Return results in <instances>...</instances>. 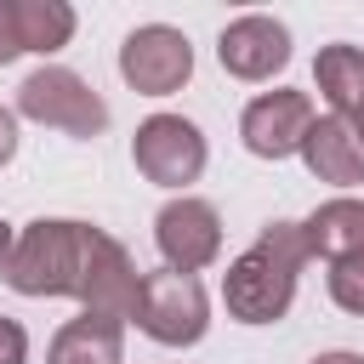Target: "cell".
I'll return each mask as SVG.
<instances>
[{"mask_svg": "<svg viewBox=\"0 0 364 364\" xmlns=\"http://www.w3.org/2000/svg\"><path fill=\"white\" fill-rule=\"evenodd\" d=\"M102 228L91 222H68V216H40L11 239V256L0 262L6 284L17 296H74L91 279V262L102 250Z\"/></svg>", "mask_w": 364, "mask_h": 364, "instance_id": "obj_1", "label": "cell"}, {"mask_svg": "<svg viewBox=\"0 0 364 364\" xmlns=\"http://www.w3.org/2000/svg\"><path fill=\"white\" fill-rule=\"evenodd\" d=\"M136 330L154 336L159 347H193L210 324V301H205V284L193 273H142V290H136V307H131Z\"/></svg>", "mask_w": 364, "mask_h": 364, "instance_id": "obj_2", "label": "cell"}, {"mask_svg": "<svg viewBox=\"0 0 364 364\" xmlns=\"http://www.w3.org/2000/svg\"><path fill=\"white\" fill-rule=\"evenodd\" d=\"M17 114H28L34 125H51V131H68V136H102V125H108V102L74 68H34L17 85Z\"/></svg>", "mask_w": 364, "mask_h": 364, "instance_id": "obj_3", "label": "cell"}, {"mask_svg": "<svg viewBox=\"0 0 364 364\" xmlns=\"http://www.w3.org/2000/svg\"><path fill=\"white\" fill-rule=\"evenodd\" d=\"M119 74H125V85L142 91V97H171V91H182L188 74H193V46H188V34L171 28V23H142V28H131L125 46H119Z\"/></svg>", "mask_w": 364, "mask_h": 364, "instance_id": "obj_4", "label": "cell"}, {"mask_svg": "<svg viewBox=\"0 0 364 364\" xmlns=\"http://www.w3.org/2000/svg\"><path fill=\"white\" fill-rule=\"evenodd\" d=\"M131 159H136V171H142L148 182H159V188H188V182H199V171H205V136H199V125L182 119V114H154V119L136 125Z\"/></svg>", "mask_w": 364, "mask_h": 364, "instance_id": "obj_5", "label": "cell"}, {"mask_svg": "<svg viewBox=\"0 0 364 364\" xmlns=\"http://www.w3.org/2000/svg\"><path fill=\"white\" fill-rule=\"evenodd\" d=\"M222 301L239 324H279L296 301V273L284 262H273L267 250H245L239 262H228L222 273Z\"/></svg>", "mask_w": 364, "mask_h": 364, "instance_id": "obj_6", "label": "cell"}, {"mask_svg": "<svg viewBox=\"0 0 364 364\" xmlns=\"http://www.w3.org/2000/svg\"><path fill=\"white\" fill-rule=\"evenodd\" d=\"M154 245H159V256H165L171 273H199V267H210V262L222 256V216H216V205H210V199H193V193L171 199V205L154 216Z\"/></svg>", "mask_w": 364, "mask_h": 364, "instance_id": "obj_7", "label": "cell"}, {"mask_svg": "<svg viewBox=\"0 0 364 364\" xmlns=\"http://www.w3.org/2000/svg\"><path fill=\"white\" fill-rule=\"evenodd\" d=\"M313 119L318 114H313L307 91H262L239 114V136L256 159H290V154H301V136Z\"/></svg>", "mask_w": 364, "mask_h": 364, "instance_id": "obj_8", "label": "cell"}, {"mask_svg": "<svg viewBox=\"0 0 364 364\" xmlns=\"http://www.w3.org/2000/svg\"><path fill=\"white\" fill-rule=\"evenodd\" d=\"M216 57L233 80H273L290 63V28L279 17H262V11L233 17L216 40Z\"/></svg>", "mask_w": 364, "mask_h": 364, "instance_id": "obj_9", "label": "cell"}, {"mask_svg": "<svg viewBox=\"0 0 364 364\" xmlns=\"http://www.w3.org/2000/svg\"><path fill=\"white\" fill-rule=\"evenodd\" d=\"M74 40V6L63 0H0V63L23 51H63Z\"/></svg>", "mask_w": 364, "mask_h": 364, "instance_id": "obj_10", "label": "cell"}, {"mask_svg": "<svg viewBox=\"0 0 364 364\" xmlns=\"http://www.w3.org/2000/svg\"><path fill=\"white\" fill-rule=\"evenodd\" d=\"M301 159H307V171H313L318 182H330V188H358V182H364V136H358V125L341 119V114H324V119L307 125Z\"/></svg>", "mask_w": 364, "mask_h": 364, "instance_id": "obj_11", "label": "cell"}, {"mask_svg": "<svg viewBox=\"0 0 364 364\" xmlns=\"http://www.w3.org/2000/svg\"><path fill=\"white\" fill-rule=\"evenodd\" d=\"M119 358H125V318L108 313L68 318L46 347V364H119Z\"/></svg>", "mask_w": 364, "mask_h": 364, "instance_id": "obj_12", "label": "cell"}, {"mask_svg": "<svg viewBox=\"0 0 364 364\" xmlns=\"http://www.w3.org/2000/svg\"><path fill=\"white\" fill-rule=\"evenodd\" d=\"M313 80H318V97L330 102V114L341 119H364V51L358 46H324L313 57Z\"/></svg>", "mask_w": 364, "mask_h": 364, "instance_id": "obj_13", "label": "cell"}, {"mask_svg": "<svg viewBox=\"0 0 364 364\" xmlns=\"http://www.w3.org/2000/svg\"><path fill=\"white\" fill-rule=\"evenodd\" d=\"M301 233H307V250L313 256H330V262L364 256V199H324L301 222Z\"/></svg>", "mask_w": 364, "mask_h": 364, "instance_id": "obj_14", "label": "cell"}, {"mask_svg": "<svg viewBox=\"0 0 364 364\" xmlns=\"http://www.w3.org/2000/svg\"><path fill=\"white\" fill-rule=\"evenodd\" d=\"M256 250H267L273 262H284L290 273H301L307 262H313V250H307V233H301V222H267L262 233H256Z\"/></svg>", "mask_w": 364, "mask_h": 364, "instance_id": "obj_15", "label": "cell"}, {"mask_svg": "<svg viewBox=\"0 0 364 364\" xmlns=\"http://www.w3.org/2000/svg\"><path fill=\"white\" fill-rule=\"evenodd\" d=\"M330 301H336L341 313H358V318H364V256L330 262Z\"/></svg>", "mask_w": 364, "mask_h": 364, "instance_id": "obj_16", "label": "cell"}, {"mask_svg": "<svg viewBox=\"0 0 364 364\" xmlns=\"http://www.w3.org/2000/svg\"><path fill=\"white\" fill-rule=\"evenodd\" d=\"M0 364H28V330L0 313Z\"/></svg>", "mask_w": 364, "mask_h": 364, "instance_id": "obj_17", "label": "cell"}, {"mask_svg": "<svg viewBox=\"0 0 364 364\" xmlns=\"http://www.w3.org/2000/svg\"><path fill=\"white\" fill-rule=\"evenodd\" d=\"M17 154V114L11 108H0V165Z\"/></svg>", "mask_w": 364, "mask_h": 364, "instance_id": "obj_18", "label": "cell"}, {"mask_svg": "<svg viewBox=\"0 0 364 364\" xmlns=\"http://www.w3.org/2000/svg\"><path fill=\"white\" fill-rule=\"evenodd\" d=\"M313 364H364V358H358V353H318Z\"/></svg>", "mask_w": 364, "mask_h": 364, "instance_id": "obj_19", "label": "cell"}, {"mask_svg": "<svg viewBox=\"0 0 364 364\" xmlns=\"http://www.w3.org/2000/svg\"><path fill=\"white\" fill-rule=\"evenodd\" d=\"M11 239H17V233H11V222H0V262L11 256Z\"/></svg>", "mask_w": 364, "mask_h": 364, "instance_id": "obj_20", "label": "cell"}, {"mask_svg": "<svg viewBox=\"0 0 364 364\" xmlns=\"http://www.w3.org/2000/svg\"><path fill=\"white\" fill-rule=\"evenodd\" d=\"M358 136H364V119H358Z\"/></svg>", "mask_w": 364, "mask_h": 364, "instance_id": "obj_21", "label": "cell"}]
</instances>
